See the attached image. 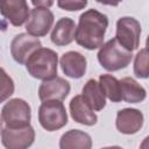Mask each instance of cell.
Returning <instances> with one entry per match:
<instances>
[{
    "instance_id": "cell-1",
    "label": "cell",
    "mask_w": 149,
    "mask_h": 149,
    "mask_svg": "<svg viewBox=\"0 0 149 149\" xmlns=\"http://www.w3.org/2000/svg\"><path fill=\"white\" fill-rule=\"evenodd\" d=\"M107 27L108 17L105 14L97 9H88L79 16L74 40L80 47L95 50L102 45Z\"/></svg>"
},
{
    "instance_id": "cell-2",
    "label": "cell",
    "mask_w": 149,
    "mask_h": 149,
    "mask_svg": "<svg viewBox=\"0 0 149 149\" xmlns=\"http://www.w3.org/2000/svg\"><path fill=\"white\" fill-rule=\"evenodd\" d=\"M24 64L31 77L48 80L57 76L58 55L52 49L41 47L29 56Z\"/></svg>"
},
{
    "instance_id": "cell-3",
    "label": "cell",
    "mask_w": 149,
    "mask_h": 149,
    "mask_svg": "<svg viewBox=\"0 0 149 149\" xmlns=\"http://www.w3.org/2000/svg\"><path fill=\"white\" fill-rule=\"evenodd\" d=\"M132 58L133 54L120 45L115 37L102 44L98 52V61L107 71H119L127 68Z\"/></svg>"
},
{
    "instance_id": "cell-4",
    "label": "cell",
    "mask_w": 149,
    "mask_h": 149,
    "mask_svg": "<svg viewBox=\"0 0 149 149\" xmlns=\"http://www.w3.org/2000/svg\"><path fill=\"white\" fill-rule=\"evenodd\" d=\"M40 125L48 132H55L68 123V113L65 106L59 100L43 101L38 108Z\"/></svg>"
},
{
    "instance_id": "cell-5",
    "label": "cell",
    "mask_w": 149,
    "mask_h": 149,
    "mask_svg": "<svg viewBox=\"0 0 149 149\" xmlns=\"http://www.w3.org/2000/svg\"><path fill=\"white\" fill-rule=\"evenodd\" d=\"M31 109L29 104L20 98L10 99L1 109V120L5 127L21 128L30 125Z\"/></svg>"
},
{
    "instance_id": "cell-6",
    "label": "cell",
    "mask_w": 149,
    "mask_h": 149,
    "mask_svg": "<svg viewBox=\"0 0 149 149\" xmlns=\"http://www.w3.org/2000/svg\"><path fill=\"white\" fill-rule=\"evenodd\" d=\"M141 24L132 16H122L116 22L115 40L128 51H134L140 45Z\"/></svg>"
},
{
    "instance_id": "cell-7",
    "label": "cell",
    "mask_w": 149,
    "mask_h": 149,
    "mask_svg": "<svg viewBox=\"0 0 149 149\" xmlns=\"http://www.w3.org/2000/svg\"><path fill=\"white\" fill-rule=\"evenodd\" d=\"M35 141V130L29 125L21 128H2L1 142L6 149H28Z\"/></svg>"
},
{
    "instance_id": "cell-8",
    "label": "cell",
    "mask_w": 149,
    "mask_h": 149,
    "mask_svg": "<svg viewBox=\"0 0 149 149\" xmlns=\"http://www.w3.org/2000/svg\"><path fill=\"white\" fill-rule=\"evenodd\" d=\"M54 24V14L49 8L43 7H34L29 17L26 22L27 34L34 37H41L49 33Z\"/></svg>"
},
{
    "instance_id": "cell-9",
    "label": "cell",
    "mask_w": 149,
    "mask_h": 149,
    "mask_svg": "<svg viewBox=\"0 0 149 149\" xmlns=\"http://www.w3.org/2000/svg\"><path fill=\"white\" fill-rule=\"evenodd\" d=\"M42 47L41 41L27 33L16 35L10 43V54L14 61L19 64H24L29 56Z\"/></svg>"
},
{
    "instance_id": "cell-10",
    "label": "cell",
    "mask_w": 149,
    "mask_h": 149,
    "mask_svg": "<svg viewBox=\"0 0 149 149\" xmlns=\"http://www.w3.org/2000/svg\"><path fill=\"white\" fill-rule=\"evenodd\" d=\"M29 13L28 2L24 0H0V14L15 27L27 22Z\"/></svg>"
},
{
    "instance_id": "cell-11",
    "label": "cell",
    "mask_w": 149,
    "mask_h": 149,
    "mask_svg": "<svg viewBox=\"0 0 149 149\" xmlns=\"http://www.w3.org/2000/svg\"><path fill=\"white\" fill-rule=\"evenodd\" d=\"M70 83L62 77H54L48 80H43L38 87V98L42 101L59 100L62 101L70 93Z\"/></svg>"
},
{
    "instance_id": "cell-12",
    "label": "cell",
    "mask_w": 149,
    "mask_h": 149,
    "mask_svg": "<svg viewBox=\"0 0 149 149\" xmlns=\"http://www.w3.org/2000/svg\"><path fill=\"white\" fill-rule=\"evenodd\" d=\"M116 129L126 135L137 133L143 126V114L136 108H123L116 114Z\"/></svg>"
},
{
    "instance_id": "cell-13",
    "label": "cell",
    "mask_w": 149,
    "mask_h": 149,
    "mask_svg": "<svg viewBox=\"0 0 149 149\" xmlns=\"http://www.w3.org/2000/svg\"><path fill=\"white\" fill-rule=\"evenodd\" d=\"M59 64L65 76L73 79H79L86 72L87 61L85 56L78 51H68L61 56Z\"/></svg>"
},
{
    "instance_id": "cell-14",
    "label": "cell",
    "mask_w": 149,
    "mask_h": 149,
    "mask_svg": "<svg viewBox=\"0 0 149 149\" xmlns=\"http://www.w3.org/2000/svg\"><path fill=\"white\" fill-rule=\"evenodd\" d=\"M69 107H70V114L76 122L85 126H93L97 123L98 121L97 114L87 105V102L84 100L81 94L74 95L71 99Z\"/></svg>"
},
{
    "instance_id": "cell-15",
    "label": "cell",
    "mask_w": 149,
    "mask_h": 149,
    "mask_svg": "<svg viewBox=\"0 0 149 149\" xmlns=\"http://www.w3.org/2000/svg\"><path fill=\"white\" fill-rule=\"evenodd\" d=\"M74 33H76V23L70 17H61L52 31L50 40L57 47H64L70 44L74 40Z\"/></svg>"
},
{
    "instance_id": "cell-16",
    "label": "cell",
    "mask_w": 149,
    "mask_h": 149,
    "mask_svg": "<svg viewBox=\"0 0 149 149\" xmlns=\"http://www.w3.org/2000/svg\"><path fill=\"white\" fill-rule=\"evenodd\" d=\"M59 149H92V139L86 132L70 129L61 136Z\"/></svg>"
},
{
    "instance_id": "cell-17",
    "label": "cell",
    "mask_w": 149,
    "mask_h": 149,
    "mask_svg": "<svg viewBox=\"0 0 149 149\" xmlns=\"http://www.w3.org/2000/svg\"><path fill=\"white\" fill-rule=\"evenodd\" d=\"M120 83V92H121V100L129 102V104H139L142 102L146 97L147 92L142 85H140L135 79L130 77H125Z\"/></svg>"
},
{
    "instance_id": "cell-18",
    "label": "cell",
    "mask_w": 149,
    "mask_h": 149,
    "mask_svg": "<svg viewBox=\"0 0 149 149\" xmlns=\"http://www.w3.org/2000/svg\"><path fill=\"white\" fill-rule=\"evenodd\" d=\"M81 97L93 111H101L106 106V98L94 79H88L83 87Z\"/></svg>"
},
{
    "instance_id": "cell-19",
    "label": "cell",
    "mask_w": 149,
    "mask_h": 149,
    "mask_svg": "<svg viewBox=\"0 0 149 149\" xmlns=\"http://www.w3.org/2000/svg\"><path fill=\"white\" fill-rule=\"evenodd\" d=\"M99 86L105 95L112 102L121 101V92H120V83L112 74H101L99 77Z\"/></svg>"
},
{
    "instance_id": "cell-20",
    "label": "cell",
    "mask_w": 149,
    "mask_h": 149,
    "mask_svg": "<svg viewBox=\"0 0 149 149\" xmlns=\"http://www.w3.org/2000/svg\"><path fill=\"white\" fill-rule=\"evenodd\" d=\"M134 74L137 78L147 79L149 77V65H148V50L147 48L141 49L134 59Z\"/></svg>"
},
{
    "instance_id": "cell-21",
    "label": "cell",
    "mask_w": 149,
    "mask_h": 149,
    "mask_svg": "<svg viewBox=\"0 0 149 149\" xmlns=\"http://www.w3.org/2000/svg\"><path fill=\"white\" fill-rule=\"evenodd\" d=\"M14 81L9 74L0 68V104L6 101L14 93Z\"/></svg>"
},
{
    "instance_id": "cell-22",
    "label": "cell",
    "mask_w": 149,
    "mask_h": 149,
    "mask_svg": "<svg viewBox=\"0 0 149 149\" xmlns=\"http://www.w3.org/2000/svg\"><path fill=\"white\" fill-rule=\"evenodd\" d=\"M87 5V1H79V0H59L57 1V6L64 10L73 12V10H80L85 8Z\"/></svg>"
},
{
    "instance_id": "cell-23",
    "label": "cell",
    "mask_w": 149,
    "mask_h": 149,
    "mask_svg": "<svg viewBox=\"0 0 149 149\" xmlns=\"http://www.w3.org/2000/svg\"><path fill=\"white\" fill-rule=\"evenodd\" d=\"M31 3L35 7H43V8H49L50 6L54 5V1H45V0H33Z\"/></svg>"
},
{
    "instance_id": "cell-24",
    "label": "cell",
    "mask_w": 149,
    "mask_h": 149,
    "mask_svg": "<svg viewBox=\"0 0 149 149\" xmlns=\"http://www.w3.org/2000/svg\"><path fill=\"white\" fill-rule=\"evenodd\" d=\"M147 147H148V137H146V139L143 140V142H142L140 149H147Z\"/></svg>"
},
{
    "instance_id": "cell-25",
    "label": "cell",
    "mask_w": 149,
    "mask_h": 149,
    "mask_svg": "<svg viewBox=\"0 0 149 149\" xmlns=\"http://www.w3.org/2000/svg\"><path fill=\"white\" fill-rule=\"evenodd\" d=\"M101 149H123V148H121L119 146H111V147H104Z\"/></svg>"
},
{
    "instance_id": "cell-26",
    "label": "cell",
    "mask_w": 149,
    "mask_h": 149,
    "mask_svg": "<svg viewBox=\"0 0 149 149\" xmlns=\"http://www.w3.org/2000/svg\"><path fill=\"white\" fill-rule=\"evenodd\" d=\"M2 132V120H1V116H0V134Z\"/></svg>"
}]
</instances>
